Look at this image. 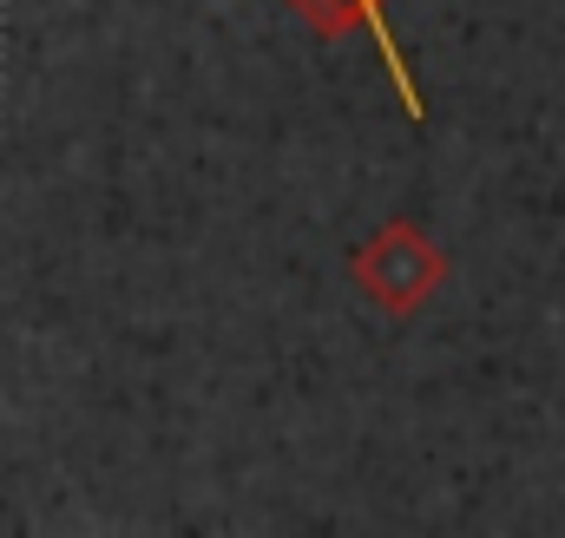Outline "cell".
<instances>
[{
	"label": "cell",
	"mask_w": 565,
	"mask_h": 538,
	"mask_svg": "<svg viewBox=\"0 0 565 538\" xmlns=\"http://www.w3.org/2000/svg\"><path fill=\"white\" fill-rule=\"evenodd\" d=\"M349 276L362 282V295L388 315H415L427 295L447 282V250L427 237L415 217H395L382 224L375 237H362L349 250Z\"/></svg>",
	"instance_id": "1"
},
{
	"label": "cell",
	"mask_w": 565,
	"mask_h": 538,
	"mask_svg": "<svg viewBox=\"0 0 565 538\" xmlns=\"http://www.w3.org/2000/svg\"><path fill=\"white\" fill-rule=\"evenodd\" d=\"M316 33H349V26H369L375 40H382V53H388V66H395V86H402V106L422 119V93H415V79H408V60L395 53V40H388V26H382V7L388 0H289Z\"/></svg>",
	"instance_id": "2"
}]
</instances>
